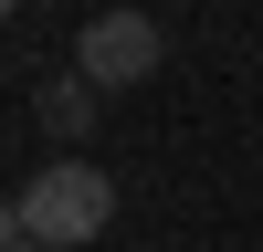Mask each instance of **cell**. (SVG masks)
<instances>
[{"instance_id": "6da1fadb", "label": "cell", "mask_w": 263, "mask_h": 252, "mask_svg": "<svg viewBox=\"0 0 263 252\" xmlns=\"http://www.w3.org/2000/svg\"><path fill=\"white\" fill-rule=\"evenodd\" d=\"M105 221H116V179H105L95 158H53L42 179H21V200H11V242H53V252H84Z\"/></svg>"}, {"instance_id": "7a4b0ae2", "label": "cell", "mask_w": 263, "mask_h": 252, "mask_svg": "<svg viewBox=\"0 0 263 252\" xmlns=\"http://www.w3.org/2000/svg\"><path fill=\"white\" fill-rule=\"evenodd\" d=\"M158 53H168V42H158V21H147V11H95V21L74 32V74L95 84V95L147 84V74H158Z\"/></svg>"}, {"instance_id": "3957f363", "label": "cell", "mask_w": 263, "mask_h": 252, "mask_svg": "<svg viewBox=\"0 0 263 252\" xmlns=\"http://www.w3.org/2000/svg\"><path fill=\"white\" fill-rule=\"evenodd\" d=\"M42 126H53V137H63V147H74V137H84V126H95V84H84V74H74V63H63V74H53V84H42Z\"/></svg>"}, {"instance_id": "277c9868", "label": "cell", "mask_w": 263, "mask_h": 252, "mask_svg": "<svg viewBox=\"0 0 263 252\" xmlns=\"http://www.w3.org/2000/svg\"><path fill=\"white\" fill-rule=\"evenodd\" d=\"M11 252H53V242H11Z\"/></svg>"}]
</instances>
